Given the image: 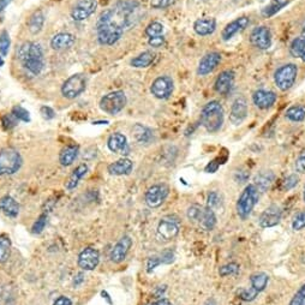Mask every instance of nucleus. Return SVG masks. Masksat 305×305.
<instances>
[{
    "label": "nucleus",
    "instance_id": "obj_1",
    "mask_svg": "<svg viewBox=\"0 0 305 305\" xmlns=\"http://www.w3.org/2000/svg\"><path fill=\"white\" fill-rule=\"evenodd\" d=\"M138 9L136 2H119L112 9L103 11L96 22V34L103 46H112L118 42L125 29L133 24L132 16Z\"/></svg>",
    "mask_w": 305,
    "mask_h": 305
},
{
    "label": "nucleus",
    "instance_id": "obj_2",
    "mask_svg": "<svg viewBox=\"0 0 305 305\" xmlns=\"http://www.w3.org/2000/svg\"><path fill=\"white\" fill-rule=\"evenodd\" d=\"M18 59L33 75H39L45 66L43 51L41 46L36 42L23 43L18 49Z\"/></svg>",
    "mask_w": 305,
    "mask_h": 305
},
{
    "label": "nucleus",
    "instance_id": "obj_3",
    "mask_svg": "<svg viewBox=\"0 0 305 305\" xmlns=\"http://www.w3.org/2000/svg\"><path fill=\"white\" fill-rule=\"evenodd\" d=\"M201 123L208 132H217L224 124V109L217 101H210L203 107Z\"/></svg>",
    "mask_w": 305,
    "mask_h": 305
},
{
    "label": "nucleus",
    "instance_id": "obj_4",
    "mask_svg": "<svg viewBox=\"0 0 305 305\" xmlns=\"http://www.w3.org/2000/svg\"><path fill=\"white\" fill-rule=\"evenodd\" d=\"M260 191L255 184H250L242 191L237 201V213L242 220H246L253 213L255 206L259 202Z\"/></svg>",
    "mask_w": 305,
    "mask_h": 305
},
{
    "label": "nucleus",
    "instance_id": "obj_5",
    "mask_svg": "<svg viewBox=\"0 0 305 305\" xmlns=\"http://www.w3.org/2000/svg\"><path fill=\"white\" fill-rule=\"evenodd\" d=\"M21 166L22 157L17 150L12 148L0 150V176L16 173Z\"/></svg>",
    "mask_w": 305,
    "mask_h": 305
},
{
    "label": "nucleus",
    "instance_id": "obj_6",
    "mask_svg": "<svg viewBox=\"0 0 305 305\" xmlns=\"http://www.w3.org/2000/svg\"><path fill=\"white\" fill-rule=\"evenodd\" d=\"M126 105V96L122 90H117V92H112L107 95L103 96L100 101V108L107 115L115 116L118 115L120 110L124 109V107Z\"/></svg>",
    "mask_w": 305,
    "mask_h": 305
},
{
    "label": "nucleus",
    "instance_id": "obj_7",
    "mask_svg": "<svg viewBox=\"0 0 305 305\" xmlns=\"http://www.w3.org/2000/svg\"><path fill=\"white\" fill-rule=\"evenodd\" d=\"M298 69L294 64H287V65L281 66L280 69L276 70L274 79H275V85L278 88L283 92H286L294 85L297 78Z\"/></svg>",
    "mask_w": 305,
    "mask_h": 305
},
{
    "label": "nucleus",
    "instance_id": "obj_8",
    "mask_svg": "<svg viewBox=\"0 0 305 305\" xmlns=\"http://www.w3.org/2000/svg\"><path fill=\"white\" fill-rule=\"evenodd\" d=\"M87 81L86 77L83 75H72L69 77L64 85L62 86V94L64 98L66 99H76L77 96H79L86 90Z\"/></svg>",
    "mask_w": 305,
    "mask_h": 305
},
{
    "label": "nucleus",
    "instance_id": "obj_9",
    "mask_svg": "<svg viewBox=\"0 0 305 305\" xmlns=\"http://www.w3.org/2000/svg\"><path fill=\"white\" fill-rule=\"evenodd\" d=\"M170 189L165 184H156V185L150 186L146 192V203L150 208H157L165 202L169 196Z\"/></svg>",
    "mask_w": 305,
    "mask_h": 305
},
{
    "label": "nucleus",
    "instance_id": "obj_10",
    "mask_svg": "<svg viewBox=\"0 0 305 305\" xmlns=\"http://www.w3.org/2000/svg\"><path fill=\"white\" fill-rule=\"evenodd\" d=\"M179 233V221L173 220L172 216H166L157 226V236L165 242L173 240Z\"/></svg>",
    "mask_w": 305,
    "mask_h": 305
},
{
    "label": "nucleus",
    "instance_id": "obj_11",
    "mask_svg": "<svg viewBox=\"0 0 305 305\" xmlns=\"http://www.w3.org/2000/svg\"><path fill=\"white\" fill-rule=\"evenodd\" d=\"M173 88L174 85L172 78L169 76H161L157 77L155 81L153 82L152 87H150V92L155 98L163 100L172 95Z\"/></svg>",
    "mask_w": 305,
    "mask_h": 305
},
{
    "label": "nucleus",
    "instance_id": "obj_12",
    "mask_svg": "<svg viewBox=\"0 0 305 305\" xmlns=\"http://www.w3.org/2000/svg\"><path fill=\"white\" fill-rule=\"evenodd\" d=\"M98 8V2L96 0H79L75 5L71 11V17L73 21L82 22L89 18L90 16L95 12Z\"/></svg>",
    "mask_w": 305,
    "mask_h": 305
},
{
    "label": "nucleus",
    "instance_id": "obj_13",
    "mask_svg": "<svg viewBox=\"0 0 305 305\" xmlns=\"http://www.w3.org/2000/svg\"><path fill=\"white\" fill-rule=\"evenodd\" d=\"M281 216H283L281 208L276 206V204H271V206L268 207L267 209L261 214L259 224L262 229H269V227H274L280 224Z\"/></svg>",
    "mask_w": 305,
    "mask_h": 305
},
{
    "label": "nucleus",
    "instance_id": "obj_14",
    "mask_svg": "<svg viewBox=\"0 0 305 305\" xmlns=\"http://www.w3.org/2000/svg\"><path fill=\"white\" fill-rule=\"evenodd\" d=\"M250 41L260 49H268L271 46V34L267 26H257L250 35Z\"/></svg>",
    "mask_w": 305,
    "mask_h": 305
},
{
    "label": "nucleus",
    "instance_id": "obj_15",
    "mask_svg": "<svg viewBox=\"0 0 305 305\" xmlns=\"http://www.w3.org/2000/svg\"><path fill=\"white\" fill-rule=\"evenodd\" d=\"M100 254L98 250L93 247H87L79 254L78 256V266L83 270H93L99 266Z\"/></svg>",
    "mask_w": 305,
    "mask_h": 305
},
{
    "label": "nucleus",
    "instance_id": "obj_16",
    "mask_svg": "<svg viewBox=\"0 0 305 305\" xmlns=\"http://www.w3.org/2000/svg\"><path fill=\"white\" fill-rule=\"evenodd\" d=\"M107 146H108L110 152L120 154V155L123 156H126L127 154L130 153L129 143H127L126 137L124 136L123 133L116 132L113 133V135H110L108 142H107Z\"/></svg>",
    "mask_w": 305,
    "mask_h": 305
},
{
    "label": "nucleus",
    "instance_id": "obj_17",
    "mask_svg": "<svg viewBox=\"0 0 305 305\" xmlns=\"http://www.w3.org/2000/svg\"><path fill=\"white\" fill-rule=\"evenodd\" d=\"M132 245V240L129 236L123 237L118 243L116 244L112 251H110V260L115 263H120L125 260L130 247Z\"/></svg>",
    "mask_w": 305,
    "mask_h": 305
},
{
    "label": "nucleus",
    "instance_id": "obj_18",
    "mask_svg": "<svg viewBox=\"0 0 305 305\" xmlns=\"http://www.w3.org/2000/svg\"><path fill=\"white\" fill-rule=\"evenodd\" d=\"M220 62H221V56L219 54V53H216V52L209 53V54L204 56L202 60L200 62L197 72H199V75H201V76L208 75V73L213 72L214 70L216 69V66L219 65Z\"/></svg>",
    "mask_w": 305,
    "mask_h": 305
},
{
    "label": "nucleus",
    "instance_id": "obj_19",
    "mask_svg": "<svg viewBox=\"0 0 305 305\" xmlns=\"http://www.w3.org/2000/svg\"><path fill=\"white\" fill-rule=\"evenodd\" d=\"M247 115V105L245 99L239 98L233 102L232 109H231L230 120L234 125H239L244 122Z\"/></svg>",
    "mask_w": 305,
    "mask_h": 305
},
{
    "label": "nucleus",
    "instance_id": "obj_20",
    "mask_svg": "<svg viewBox=\"0 0 305 305\" xmlns=\"http://www.w3.org/2000/svg\"><path fill=\"white\" fill-rule=\"evenodd\" d=\"M76 38L70 33H59L51 40V47L54 51H66L75 45Z\"/></svg>",
    "mask_w": 305,
    "mask_h": 305
},
{
    "label": "nucleus",
    "instance_id": "obj_21",
    "mask_svg": "<svg viewBox=\"0 0 305 305\" xmlns=\"http://www.w3.org/2000/svg\"><path fill=\"white\" fill-rule=\"evenodd\" d=\"M254 103L261 109L270 108L276 101V95L273 92L268 90H257L253 95Z\"/></svg>",
    "mask_w": 305,
    "mask_h": 305
},
{
    "label": "nucleus",
    "instance_id": "obj_22",
    "mask_svg": "<svg viewBox=\"0 0 305 305\" xmlns=\"http://www.w3.org/2000/svg\"><path fill=\"white\" fill-rule=\"evenodd\" d=\"M249 24H250V19L247 17H239L234 19L233 22H231L230 24L225 26L223 32V39L230 40L231 38H233L234 35L238 34V33L243 32V30L245 29Z\"/></svg>",
    "mask_w": 305,
    "mask_h": 305
},
{
    "label": "nucleus",
    "instance_id": "obj_23",
    "mask_svg": "<svg viewBox=\"0 0 305 305\" xmlns=\"http://www.w3.org/2000/svg\"><path fill=\"white\" fill-rule=\"evenodd\" d=\"M234 83V73L231 70L221 72L220 76L216 78L215 82V90L219 94H227L232 89Z\"/></svg>",
    "mask_w": 305,
    "mask_h": 305
},
{
    "label": "nucleus",
    "instance_id": "obj_24",
    "mask_svg": "<svg viewBox=\"0 0 305 305\" xmlns=\"http://www.w3.org/2000/svg\"><path fill=\"white\" fill-rule=\"evenodd\" d=\"M197 224L202 227L203 230L206 231H212L216 225V215L214 213V210L212 208L202 207V210H201V214L199 216V219L196 221Z\"/></svg>",
    "mask_w": 305,
    "mask_h": 305
},
{
    "label": "nucleus",
    "instance_id": "obj_25",
    "mask_svg": "<svg viewBox=\"0 0 305 305\" xmlns=\"http://www.w3.org/2000/svg\"><path fill=\"white\" fill-rule=\"evenodd\" d=\"M215 28H216V21L214 18H210V17L197 19V21L195 22V24H193V29H195V32L201 36L213 34Z\"/></svg>",
    "mask_w": 305,
    "mask_h": 305
},
{
    "label": "nucleus",
    "instance_id": "obj_26",
    "mask_svg": "<svg viewBox=\"0 0 305 305\" xmlns=\"http://www.w3.org/2000/svg\"><path fill=\"white\" fill-rule=\"evenodd\" d=\"M132 167L133 163L131 160L124 157V159H120L118 161L110 163L108 166V172L112 176H124V174H129L131 172Z\"/></svg>",
    "mask_w": 305,
    "mask_h": 305
},
{
    "label": "nucleus",
    "instance_id": "obj_27",
    "mask_svg": "<svg viewBox=\"0 0 305 305\" xmlns=\"http://www.w3.org/2000/svg\"><path fill=\"white\" fill-rule=\"evenodd\" d=\"M0 212L5 213L6 215L16 217L19 213V206L12 197L5 196L0 200Z\"/></svg>",
    "mask_w": 305,
    "mask_h": 305
},
{
    "label": "nucleus",
    "instance_id": "obj_28",
    "mask_svg": "<svg viewBox=\"0 0 305 305\" xmlns=\"http://www.w3.org/2000/svg\"><path fill=\"white\" fill-rule=\"evenodd\" d=\"M274 182V173L270 171H262L255 177V185L261 192H264L267 189H269L271 183Z\"/></svg>",
    "mask_w": 305,
    "mask_h": 305
},
{
    "label": "nucleus",
    "instance_id": "obj_29",
    "mask_svg": "<svg viewBox=\"0 0 305 305\" xmlns=\"http://www.w3.org/2000/svg\"><path fill=\"white\" fill-rule=\"evenodd\" d=\"M87 172H88V166L86 165V163H82V165H79L77 169L73 170V172L71 173V176H70V178L68 179V182H66L65 186L68 190H73L75 187L78 185L79 180H81L83 177L86 176Z\"/></svg>",
    "mask_w": 305,
    "mask_h": 305
},
{
    "label": "nucleus",
    "instance_id": "obj_30",
    "mask_svg": "<svg viewBox=\"0 0 305 305\" xmlns=\"http://www.w3.org/2000/svg\"><path fill=\"white\" fill-rule=\"evenodd\" d=\"M268 280L269 276L266 273H255L250 276V284H251V290H254L257 294L262 292L266 290Z\"/></svg>",
    "mask_w": 305,
    "mask_h": 305
},
{
    "label": "nucleus",
    "instance_id": "obj_31",
    "mask_svg": "<svg viewBox=\"0 0 305 305\" xmlns=\"http://www.w3.org/2000/svg\"><path fill=\"white\" fill-rule=\"evenodd\" d=\"M45 24V15L41 10L36 11L30 16L29 21H28V29L32 34H38V33L41 32L42 26Z\"/></svg>",
    "mask_w": 305,
    "mask_h": 305
},
{
    "label": "nucleus",
    "instance_id": "obj_32",
    "mask_svg": "<svg viewBox=\"0 0 305 305\" xmlns=\"http://www.w3.org/2000/svg\"><path fill=\"white\" fill-rule=\"evenodd\" d=\"M78 156V147L77 146H68L62 150L59 155V161L63 166H70L75 161L76 157Z\"/></svg>",
    "mask_w": 305,
    "mask_h": 305
},
{
    "label": "nucleus",
    "instance_id": "obj_33",
    "mask_svg": "<svg viewBox=\"0 0 305 305\" xmlns=\"http://www.w3.org/2000/svg\"><path fill=\"white\" fill-rule=\"evenodd\" d=\"M132 136L135 137V140L141 144L149 143L153 138V132L150 131L148 127L141 125V124H137L132 129Z\"/></svg>",
    "mask_w": 305,
    "mask_h": 305
},
{
    "label": "nucleus",
    "instance_id": "obj_34",
    "mask_svg": "<svg viewBox=\"0 0 305 305\" xmlns=\"http://www.w3.org/2000/svg\"><path fill=\"white\" fill-rule=\"evenodd\" d=\"M155 60V54L153 52H143L138 57L131 60L133 68H148Z\"/></svg>",
    "mask_w": 305,
    "mask_h": 305
},
{
    "label": "nucleus",
    "instance_id": "obj_35",
    "mask_svg": "<svg viewBox=\"0 0 305 305\" xmlns=\"http://www.w3.org/2000/svg\"><path fill=\"white\" fill-rule=\"evenodd\" d=\"M291 54L296 58H300L305 62V36L294 39L290 47Z\"/></svg>",
    "mask_w": 305,
    "mask_h": 305
},
{
    "label": "nucleus",
    "instance_id": "obj_36",
    "mask_svg": "<svg viewBox=\"0 0 305 305\" xmlns=\"http://www.w3.org/2000/svg\"><path fill=\"white\" fill-rule=\"evenodd\" d=\"M10 249H11V242L6 234L0 236V263H4L8 261L10 256Z\"/></svg>",
    "mask_w": 305,
    "mask_h": 305
},
{
    "label": "nucleus",
    "instance_id": "obj_37",
    "mask_svg": "<svg viewBox=\"0 0 305 305\" xmlns=\"http://www.w3.org/2000/svg\"><path fill=\"white\" fill-rule=\"evenodd\" d=\"M286 117L292 122H301L305 118V106L297 105L292 106L291 108L287 109Z\"/></svg>",
    "mask_w": 305,
    "mask_h": 305
},
{
    "label": "nucleus",
    "instance_id": "obj_38",
    "mask_svg": "<svg viewBox=\"0 0 305 305\" xmlns=\"http://www.w3.org/2000/svg\"><path fill=\"white\" fill-rule=\"evenodd\" d=\"M287 3L288 0H271L270 4L263 9L262 13L264 16H267V17L275 15V13L278 11H280V10L287 4Z\"/></svg>",
    "mask_w": 305,
    "mask_h": 305
},
{
    "label": "nucleus",
    "instance_id": "obj_39",
    "mask_svg": "<svg viewBox=\"0 0 305 305\" xmlns=\"http://www.w3.org/2000/svg\"><path fill=\"white\" fill-rule=\"evenodd\" d=\"M10 45H11V41H10L9 33L6 30H3L0 33V54L3 57H5L9 53Z\"/></svg>",
    "mask_w": 305,
    "mask_h": 305
},
{
    "label": "nucleus",
    "instance_id": "obj_40",
    "mask_svg": "<svg viewBox=\"0 0 305 305\" xmlns=\"http://www.w3.org/2000/svg\"><path fill=\"white\" fill-rule=\"evenodd\" d=\"M162 33H163V25L159 22H152L146 28V34L149 36V39L162 35Z\"/></svg>",
    "mask_w": 305,
    "mask_h": 305
},
{
    "label": "nucleus",
    "instance_id": "obj_41",
    "mask_svg": "<svg viewBox=\"0 0 305 305\" xmlns=\"http://www.w3.org/2000/svg\"><path fill=\"white\" fill-rule=\"evenodd\" d=\"M238 271H239V266H238L237 263L231 262L225 264L223 267H220L219 274L220 276H229V275H234V274H237Z\"/></svg>",
    "mask_w": 305,
    "mask_h": 305
},
{
    "label": "nucleus",
    "instance_id": "obj_42",
    "mask_svg": "<svg viewBox=\"0 0 305 305\" xmlns=\"http://www.w3.org/2000/svg\"><path fill=\"white\" fill-rule=\"evenodd\" d=\"M12 115L15 116L18 120H22V122H24V123L30 122L29 112L25 108H23L22 106H15V107H13Z\"/></svg>",
    "mask_w": 305,
    "mask_h": 305
},
{
    "label": "nucleus",
    "instance_id": "obj_43",
    "mask_svg": "<svg viewBox=\"0 0 305 305\" xmlns=\"http://www.w3.org/2000/svg\"><path fill=\"white\" fill-rule=\"evenodd\" d=\"M288 305H305V284L294 293Z\"/></svg>",
    "mask_w": 305,
    "mask_h": 305
},
{
    "label": "nucleus",
    "instance_id": "obj_44",
    "mask_svg": "<svg viewBox=\"0 0 305 305\" xmlns=\"http://www.w3.org/2000/svg\"><path fill=\"white\" fill-rule=\"evenodd\" d=\"M292 229L294 231H300L305 229V212L298 213L292 221Z\"/></svg>",
    "mask_w": 305,
    "mask_h": 305
},
{
    "label": "nucleus",
    "instance_id": "obj_45",
    "mask_svg": "<svg viewBox=\"0 0 305 305\" xmlns=\"http://www.w3.org/2000/svg\"><path fill=\"white\" fill-rule=\"evenodd\" d=\"M46 224H47V215H46V214H42V215L35 221V224L33 225V229H32L33 233H34V234L41 233L42 231L45 230Z\"/></svg>",
    "mask_w": 305,
    "mask_h": 305
},
{
    "label": "nucleus",
    "instance_id": "obj_46",
    "mask_svg": "<svg viewBox=\"0 0 305 305\" xmlns=\"http://www.w3.org/2000/svg\"><path fill=\"white\" fill-rule=\"evenodd\" d=\"M201 210H202V207L197 206V204H193V206L189 207V209H187L186 212V216L187 219L190 221H192V223H196L197 219H199Z\"/></svg>",
    "mask_w": 305,
    "mask_h": 305
},
{
    "label": "nucleus",
    "instance_id": "obj_47",
    "mask_svg": "<svg viewBox=\"0 0 305 305\" xmlns=\"http://www.w3.org/2000/svg\"><path fill=\"white\" fill-rule=\"evenodd\" d=\"M176 0H150V6L153 9L161 10V9H167L171 6Z\"/></svg>",
    "mask_w": 305,
    "mask_h": 305
},
{
    "label": "nucleus",
    "instance_id": "obj_48",
    "mask_svg": "<svg viewBox=\"0 0 305 305\" xmlns=\"http://www.w3.org/2000/svg\"><path fill=\"white\" fill-rule=\"evenodd\" d=\"M298 182H299V178H298L297 174H291V176H288L286 180L284 182V190L288 191L293 189L294 186H297Z\"/></svg>",
    "mask_w": 305,
    "mask_h": 305
},
{
    "label": "nucleus",
    "instance_id": "obj_49",
    "mask_svg": "<svg viewBox=\"0 0 305 305\" xmlns=\"http://www.w3.org/2000/svg\"><path fill=\"white\" fill-rule=\"evenodd\" d=\"M219 202H220V196L219 193L216 192V191H212V192L208 193V197H207V207L209 208H213L219 206Z\"/></svg>",
    "mask_w": 305,
    "mask_h": 305
},
{
    "label": "nucleus",
    "instance_id": "obj_50",
    "mask_svg": "<svg viewBox=\"0 0 305 305\" xmlns=\"http://www.w3.org/2000/svg\"><path fill=\"white\" fill-rule=\"evenodd\" d=\"M17 120L18 119L11 113V115L5 116L4 118H3V124H4L5 129H11V127H13L16 124H17Z\"/></svg>",
    "mask_w": 305,
    "mask_h": 305
},
{
    "label": "nucleus",
    "instance_id": "obj_51",
    "mask_svg": "<svg viewBox=\"0 0 305 305\" xmlns=\"http://www.w3.org/2000/svg\"><path fill=\"white\" fill-rule=\"evenodd\" d=\"M296 170L299 173H305V150L298 156L296 161Z\"/></svg>",
    "mask_w": 305,
    "mask_h": 305
},
{
    "label": "nucleus",
    "instance_id": "obj_52",
    "mask_svg": "<svg viewBox=\"0 0 305 305\" xmlns=\"http://www.w3.org/2000/svg\"><path fill=\"white\" fill-rule=\"evenodd\" d=\"M40 112H41L43 118L47 119V120L53 119L56 117L54 110H53L51 107H48V106H42L41 109H40Z\"/></svg>",
    "mask_w": 305,
    "mask_h": 305
},
{
    "label": "nucleus",
    "instance_id": "obj_53",
    "mask_svg": "<svg viewBox=\"0 0 305 305\" xmlns=\"http://www.w3.org/2000/svg\"><path fill=\"white\" fill-rule=\"evenodd\" d=\"M161 263L162 262H161V259H160V257H150V259L148 260V263H147V270L150 273V271L155 269V268L157 266H160Z\"/></svg>",
    "mask_w": 305,
    "mask_h": 305
},
{
    "label": "nucleus",
    "instance_id": "obj_54",
    "mask_svg": "<svg viewBox=\"0 0 305 305\" xmlns=\"http://www.w3.org/2000/svg\"><path fill=\"white\" fill-rule=\"evenodd\" d=\"M163 43H165V38L162 35L160 36H155V38H150L149 39V45L152 47H161Z\"/></svg>",
    "mask_w": 305,
    "mask_h": 305
},
{
    "label": "nucleus",
    "instance_id": "obj_55",
    "mask_svg": "<svg viewBox=\"0 0 305 305\" xmlns=\"http://www.w3.org/2000/svg\"><path fill=\"white\" fill-rule=\"evenodd\" d=\"M160 259H161L162 263H171L173 261V253L171 250H166L165 253L160 256Z\"/></svg>",
    "mask_w": 305,
    "mask_h": 305
},
{
    "label": "nucleus",
    "instance_id": "obj_56",
    "mask_svg": "<svg viewBox=\"0 0 305 305\" xmlns=\"http://www.w3.org/2000/svg\"><path fill=\"white\" fill-rule=\"evenodd\" d=\"M53 305H72V301H71V299H70V298L65 297V296H62L54 301V304H53Z\"/></svg>",
    "mask_w": 305,
    "mask_h": 305
},
{
    "label": "nucleus",
    "instance_id": "obj_57",
    "mask_svg": "<svg viewBox=\"0 0 305 305\" xmlns=\"http://www.w3.org/2000/svg\"><path fill=\"white\" fill-rule=\"evenodd\" d=\"M217 167H219V162H216V160H214V161L208 163L206 167V172L214 173L217 170Z\"/></svg>",
    "mask_w": 305,
    "mask_h": 305
},
{
    "label": "nucleus",
    "instance_id": "obj_58",
    "mask_svg": "<svg viewBox=\"0 0 305 305\" xmlns=\"http://www.w3.org/2000/svg\"><path fill=\"white\" fill-rule=\"evenodd\" d=\"M146 305H173L169 299H165V298H162V299H159L156 301H154V303H149Z\"/></svg>",
    "mask_w": 305,
    "mask_h": 305
},
{
    "label": "nucleus",
    "instance_id": "obj_59",
    "mask_svg": "<svg viewBox=\"0 0 305 305\" xmlns=\"http://www.w3.org/2000/svg\"><path fill=\"white\" fill-rule=\"evenodd\" d=\"M12 0H0V12L3 11V10L6 9V6L9 4H11Z\"/></svg>",
    "mask_w": 305,
    "mask_h": 305
},
{
    "label": "nucleus",
    "instance_id": "obj_60",
    "mask_svg": "<svg viewBox=\"0 0 305 305\" xmlns=\"http://www.w3.org/2000/svg\"><path fill=\"white\" fill-rule=\"evenodd\" d=\"M83 281V274H78V275H77V278L75 279V281H73V283H75V285L77 286V285H79Z\"/></svg>",
    "mask_w": 305,
    "mask_h": 305
},
{
    "label": "nucleus",
    "instance_id": "obj_61",
    "mask_svg": "<svg viewBox=\"0 0 305 305\" xmlns=\"http://www.w3.org/2000/svg\"><path fill=\"white\" fill-rule=\"evenodd\" d=\"M203 305H217V304H216V301L213 299V298H210V299H208Z\"/></svg>",
    "mask_w": 305,
    "mask_h": 305
},
{
    "label": "nucleus",
    "instance_id": "obj_62",
    "mask_svg": "<svg viewBox=\"0 0 305 305\" xmlns=\"http://www.w3.org/2000/svg\"><path fill=\"white\" fill-rule=\"evenodd\" d=\"M3 64H4V62H3V59L0 58V65H3Z\"/></svg>",
    "mask_w": 305,
    "mask_h": 305
},
{
    "label": "nucleus",
    "instance_id": "obj_63",
    "mask_svg": "<svg viewBox=\"0 0 305 305\" xmlns=\"http://www.w3.org/2000/svg\"><path fill=\"white\" fill-rule=\"evenodd\" d=\"M303 36H305V25H304V28H303Z\"/></svg>",
    "mask_w": 305,
    "mask_h": 305
},
{
    "label": "nucleus",
    "instance_id": "obj_64",
    "mask_svg": "<svg viewBox=\"0 0 305 305\" xmlns=\"http://www.w3.org/2000/svg\"><path fill=\"white\" fill-rule=\"evenodd\" d=\"M304 202H305V186H304Z\"/></svg>",
    "mask_w": 305,
    "mask_h": 305
}]
</instances>
